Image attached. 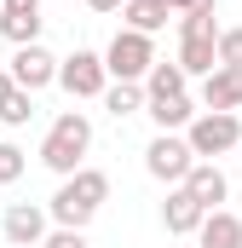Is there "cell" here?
Returning a JSON list of instances; mask_svg holds the SVG:
<instances>
[{"mask_svg": "<svg viewBox=\"0 0 242 248\" xmlns=\"http://www.w3.org/2000/svg\"><path fill=\"white\" fill-rule=\"evenodd\" d=\"M110 202V173H98V168H75L58 190H52V202H46V219L63 225V231H87L92 225V214Z\"/></svg>", "mask_w": 242, "mask_h": 248, "instance_id": "6da1fadb", "label": "cell"}, {"mask_svg": "<svg viewBox=\"0 0 242 248\" xmlns=\"http://www.w3.org/2000/svg\"><path fill=\"white\" fill-rule=\"evenodd\" d=\"M87 150H92V122L81 110H63L58 122L46 127V139H41V168H52L58 179H69L75 168H87L81 162Z\"/></svg>", "mask_w": 242, "mask_h": 248, "instance_id": "7a4b0ae2", "label": "cell"}, {"mask_svg": "<svg viewBox=\"0 0 242 248\" xmlns=\"http://www.w3.org/2000/svg\"><path fill=\"white\" fill-rule=\"evenodd\" d=\"M184 144L196 162H219L225 150H242V116L231 110H196V122L184 127Z\"/></svg>", "mask_w": 242, "mask_h": 248, "instance_id": "3957f363", "label": "cell"}, {"mask_svg": "<svg viewBox=\"0 0 242 248\" xmlns=\"http://www.w3.org/2000/svg\"><path fill=\"white\" fill-rule=\"evenodd\" d=\"M110 81H144L150 63H156V35H138V29H116V41L98 52Z\"/></svg>", "mask_w": 242, "mask_h": 248, "instance_id": "277c9868", "label": "cell"}, {"mask_svg": "<svg viewBox=\"0 0 242 248\" xmlns=\"http://www.w3.org/2000/svg\"><path fill=\"white\" fill-rule=\"evenodd\" d=\"M213 41H219L213 12H190V17H179V58H173V63H179L184 75H208V69H219Z\"/></svg>", "mask_w": 242, "mask_h": 248, "instance_id": "5b68a950", "label": "cell"}, {"mask_svg": "<svg viewBox=\"0 0 242 248\" xmlns=\"http://www.w3.org/2000/svg\"><path fill=\"white\" fill-rule=\"evenodd\" d=\"M58 87L69 93V98H104V87H110L104 58L87 52V46H75L69 58H58Z\"/></svg>", "mask_w": 242, "mask_h": 248, "instance_id": "8992f818", "label": "cell"}, {"mask_svg": "<svg viewBox=\"0 0 242 248\" xmlns=\"http://www.w3.org/2000/svg\"><path fill=\"white\" fill-rule=\"evenodd\" d=\"M190 144H184V133H156L150 144H144V173L150 179H162V185H179L184 173H190Z\"/></svg>", "mask_w": 242, "mask_h": 248, "instance_id": "52a82bcc", "label": "cell"}, {"mask_svg": "<svg viewBox=\"0 0 242 248\" xmlns=\"http://www.w3.org/2000/svg\"><path fill=\"white\" fill-rule=\"evenodd\" d=\"M46 231H52V219H46L41 202H6V219H0V243L6 248H41Z\"/></svg>", "mask_w": 242, "mask_h": 248, "instance_id": "ba28073f", "label": "cell"}, {"mask_svg": "<svg viewBox=\"0 0 242 248\" xmlns=\"http://www.w3.org/2000/svg\"><path fill=\"white\" fill-rule=\"evenodd\" d=\"M6 75H12V87H23V93H41V87H52V81H58V58H52L41 41H29V46H17V52H12Z\"/></svg>", "mask_w": 242, "mask_h": 248, "instance_id": "9c48e42d", "label": "cell"}, {"mask_svg": "<svg viewBox=\"0 0 242 248\" xmlns=\"http://www.w3.org/2000/svg\"><path fill=\"white\" fill-rule=\"evenodd\" d=\"M196 98H202V110H231V116H237L242 110V69H225V63L208 69Z\"/></svg>", "mask_w": 242, "mask_h": 248, "instance_id": "30bf717a", "label": "cell"}, {"mask_svg": "<svg viewBox=\"0 0 242 248\" xmlns=\"http://www.w3.org/2000/svg\"><path fill=\"white\" fill-rule=\"evenodd\" d=\"M179 185L190 190V196H196V202H202L208 214H213V208H219V202L231 196V179H225V168H219V162H190V173H184Z\"/></svg>", "mask_w": 242, "mask_h": 248, "instance_id": "8fae6325", "label": "cell"}, {"mask_svg": "<svg viewBox=\"0 0 242 248\" xmlns=\"http://www.w3.org/2000/svg\"><path fill=\"white\" fill-rule=\"evenodd\" d=\"M202 214H208V208H202L184 185H173V190H167V202H162V225H167V237H196Z\"/></svg>", "mask_w": 242, "mask_h": 248, "instance_id": "7c38bea8", "label": "cell"}, {"mask_svg": "<svg viewBox=\"0 0 242 248\" xmlns=\"http://www.w3.org/2000/svg\"><path fill=\"white\" fill-rule=\"evenodd\" d=\"M196 248H242V219L231 214V208L202 214V225H196Z\"/></svg>", "mask_w": 242, "mask_h": 248, "instance_id": "4fadbf2b", "label": "cell"}, {"mask_svg": "<svg viewBox=\"0 0 242 248\" xmlns=\"http://www.w3.org/2000/svg\"><path fill=\"white\" fill-rule=\"evenodd\" d=\"M144 110H150L156 133H184V127L196 122V98H190V93H179V98H150Z\"/></svg>", "mask_w": 242, "mask_h": 248, "instance_id": "5bb4252c", "label": "cell"}, {"mask_svg": "<svg viewBox=\"0 0 242 248\" xmlns=\"http://www.w3.org/2000/svg\"><path fill=\"white\" fill-rule=\"evenodd\" d=\"M138 87H144V104H150V98H179V93H190V75H184L179 63H162V58H156Z\"/></svg>", "mask_w": 242, "mask_h": 248, "instance_id": "9a60e30c", "label": "cell"}, {"mask_svg": "<svg viewBox=\"0 0 242 248\" xmlns=\"http://www.w3.org/2000/svg\"><path fill=\"white\" fill-rule=\"evenodd\" d=\"M121 17H127V29H138V35H156V29H167V0H121Z\"/></svg>", "mask_w": 242, "mask_h": 248, "instance_id": "2e32d148", "label": "cell"}, {"mask_svg": "<svg viewBox=\"0 0 242 248\" xmlns=\"http://www.w3.org/2000/svg\"><path fill=\"white\" fill-rule=\"evenodd\" d=\"M104 110H110L116 122L138 116V110H144V87H138V81H110V87H104Z\"/></svg>", "mask_w": 242, "mask_h": 248, "instance_id": "e0dca14e", "label": "cell"}, {"mask_svg": "<svg viewBox=\"0 0 242 248\" xmlns=\"http://www.w3.org/2000/svg\"><path fill=\"white\" fill-rule=\"evenodd\" d=\"M29 116H35V93L12 87V93H6V104H0V127H29Z\"/></svg>", "mask_w": 242, "mask_h": 248, "instance_id": "ac0fdd59", "label": "cell"}, {"mask_svg": "<svg viewBox=\"0 0 242 248\" xmlns=\"http://www.w3.org/2000/svg\"><path fill=\"white\" fill-rule=\"evenodd\" d=\"M23 173H29V156H23L12 139H0V190H6V185H17Z\"/></svg>", "mask_w": 242, "mask_h": 248, "instance_id": "d6986e66", "label": "cell"}, {"mask_svg": "<svg viewBox=\"0 0 242 248\" xmlns=\"http://www.w3.org/2000/svg\"><path fill=\"white\" fill-rule=\"evenodd\" d=\"M0 35L12 46H29V41H41V17H0Z\"/></svg>", "mask_w": 242, "mask_h": 248, "instance_id": "ffe728a7", "label": "cell"}, {"mask_svg": "<svg viewBox=\"0 0 242 248\" xmlns=\"http://www.w3.org/2000/svg\"><path fill=\"white\" fill-rule=\"evenodd\" d=\"M213 58L225 63V69H242V29H219V41H213Z\"/></svg>", "mask_w": 242, "mask_h": 248, "instance_id": "44dd1931", "label": "cell"}, {"mask_svg": "<svg viewBox=\"0 0 242 248\" xmlns=\"http://www.w3.org/2000/svg\"><path fill=\"white\" fill-rule=\"evenodd\" d=\"M41 248H92V243H87V231H63V225H58V231L41 237Z\"/></svg>", "mask_w": 242, "mask_h": 248, "instance_id": "7402d4cb", "label": "cell"}, {"mask_svg": "<svg viewBox=\"0 0 242 248\" xmlns=\"http://www.w3.org/2000/svg\"><path fill=\"white\" fill-rule=\"evenodd\" d=\"M0 17H41V0H0Z\"/></svg>", "mask_w": 242, "mask_h": 248, "instance_id": "603a6c76", "label": "cell"}, {"mask_svg": "<svg viewBox=\"0 0 242 248\" xmlns=\"http://www.w3.org/2000/svg\"><path fill=\"white\" fill-rule=\"evenodd\" d=\"M213 6H219V0H167V12H173V17H190V12H213Z\"/></svg>", "mask_w": 242, "mask_h": 248, "instance_id": "cb8c5ba5", "label": "cell"}, {"mask_svg": "<svg viewBox=\"0 0 242 248\" xmlns=\"http://www.w3.org/2000/svg\"><path fill=\"white\" fill-rule=\"evenodd\" d=\"M92 12H121V0H87Z\"/></svg>", "mask_w": 242, "mask_h": 248, "instance_id": "d4e9b609", "label": "cell"}, {"mask_svg": "<svg viewBox=\"0 0 242 248\" xmlns=\"http://www.w3.org/2000/svg\"><path fill=\"white\" fill-rule=\"evenodd\" d=\"M6 93H12V75H6V69H0V104H6Z\"/></svg>", "mask_w": 242, "mask_h": 248, "instance_id": "484cf974", "label": "cell"}]
</instances>
